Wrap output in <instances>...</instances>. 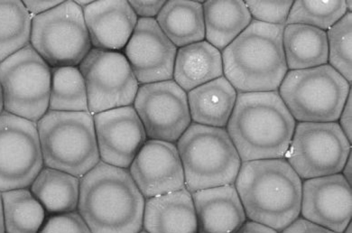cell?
I'll use <instances>...</instances> for the list:
<instances>
[{"label": "cell", "instance_id": "6da1fadb", "mask_svg": "<svg viewBox=\"0 0 352 233\" xmlns=\"http://www.w3.org/2000/svg\"><path fill=\"white\" fill-rule=\"evenodd\" d=\"M145 202L129 169L100 161L80 178L77 212L91 233H140Z\"/></svg>", "mask_w": 352, "mask_h": 233}, {"label": "cell", "instance_id": "2e32d148", "mask_svg": "<svg viewBox=\"0 0 352 233\" xmlns=\"http://www.w3.org/2000/svg\"><path fill=\"white\" fill-rule=\"evenodd\" d=\"M129 171L145 199L186 188L183 165L175 143L146 140Z\"/></svg>", "mask_w": 352, "mask_h": 233}, {"label": "cell", "instance_id": "30bf717a", "mask_svg": "<svg viewBox=\"0 0 352 233\" xmlns=\"http://www.w3.org/2000/svg\"><path fill=\"white\" fill-rule=\"evenodd\" d=\"M351 144L336 122H299L285 159L301 179L342 174Z\"/></svg>", "mask_w": 352, "mask_h": 233}, {"label": "cell", "instance_id": "f1b7e54d", "mask_svg": "<svg viewBox=\"0 0 352 233\" xmlns=\"http://www.w3.org/2000/svg\"><path fill=\"white\" fill-rule=\"evenodd\" d=\"M31 27L22 1H0V63L30 45Z\"/></svg>", "mask_w": 352, "mask_h": 233}, {"label": "cell", "instance_id": "484cf974", "mask_svg": "<svg viewBox=\"0 0 352 233\" xmlns=\"http://www.w3.org/2000/svg\"><path fill=\"white\" fill-rule=\"evenodd\" d=\"M80 185V178L44 166L32 183L30 191L46 214H67L77 211Z\"/></svg>", "mask_w": 352, "mask_h": 233}, {"label": "cell", "instance_id": "9c48e42d", "mask_svg": "<svg viewBox=\"0 0 352 233\" xmlns=\"http://www.w3.org/2000/svg\"><path fill=\"white\" fill-rule=\"evenodd\" d=\"M4 111L36 123L49 111L51 67L31 45L0 63Z\"/></svg>", "mask_w": 352, "mask_h": 233}, {"label": "cell", "instance_id": "1f68e13d", "mask_svg": "<svg viewBox=\"0 0 352 233\" xmlns=\"http://www.w3.org/2000/svg\"><path fill=\"white\" fill-rule=\"evenodd\" d=\"M293 1H246L248 10L255 21L265 24H287Z\"/></svg>", "mask_w": 352, "mask_h": 233}, {"label": "cell", "instance_id": "8d00e7d4", "mask_svg": "<svg viewBox=\"0 0 352 233\" xmlns=\"http://www.w3.org/2000/svg\"><path fill=\"white\" fill-rule=\"evenodd\" d=\"M340 126L344 133L346 137L351 144V91L349 94L348 99L346 100L344 107H343L342 113L340 115Z\"/></svg>", "mask_w": 352, "mask_h": 233}, {"label": "cell", "instance_id": "836d02e7", "mask_svg": "<svg viewBox=\"0 0 352 233\" xmlns=\"http://www.w3.org/2000/svg\"><path fill=\"white\" fill-rule=\"evenodd\" d=\"M166 1H129L138 19H155Z\"/></svg>", "mask_w": 352, "mask_h": 233}, {"label": "cell", "instance_id": "8992f818", "mask_svg": "<svg viewBox=\"0 0 352 233\" xmlns=\"http://www.w3.org/2000/svg\"><path fill=\"white\" fill-rule=\"evenodd\" d=\"M190 192L234 185L241 160L223 128L191 123L176 142Z\"/></svg>", "mask_w": 352, "mask_h": 233}, {"label": "cell", "instance_id": "b9f144b4", "mask_svg": "<svg viewBox=\"0 0 352 233\" xmlns=\"http://www.w3.org/2000/svg\"><path fill=\"white\" fill-rule=\"evenodd\" d=\"M342 233H351V223L349 224L347 228Z\"/></svg>", "mask_w": 352, "mask_h": 233}, {"label": "cell", "instance_id": "d4e9b609", "mask_svg": "<svg viewBox=\"0 0 352 233\" xmlns=\"http://www.w3.org/2000/svg\"><path fill=\"white\" fill-rule=\"evenodd\" d=\"M207 42L224 50L252 22L245 2L206 1L204 5Z\"/></svg>", "mask_w": 352, "mask_h": 233}, {"label": "cell", "instance_id": "3957f363", "mask_svg": "<svg viewBox=\"0 0 352 233\" xmlns=\"http://www.w3.org/2000/svg\"><path fill=\"white\" fill-rule=\"evenodd\" d=\"M296 120L278 91L236 95L227 132L241 162L285 158Z\"/></svg>", "mask_w": 352, "mask_h": 233}, {"label": "cell", "instance_id": "8fae6325", "mask_svg": "<svg viewBox=\"0 0 352 233\" xmlns=\"http://www.w3.org/2000/svg\"><path fill=\"white\" fill-rule=\"evenodd\" d=\"M79 68L92 115L134 103L140 85L122 52L92 48Z\"/></svg>", "mask_w": 352, "mask_h": 233}, {"label": "cell", "instance_id": "f35d334b", "mask_svg": "<svg viewBox=\"0 0 352 233\" xmlns=\"http://www.w3.org/2000/svg\"><path fill=\"white\" fill-rule=\"evenodd\" d=\"M351 153L349 155L347 161H346L344 166L342 169L343 177L347 180V182L351 186Z\"/></svg>", "mask_w": 352, "mask_h": 233}, {"label": "cell", "instance_id": "83f0119b", "mask_svg": "<svg viewBox=\"0 0 352 233\" xmlns=\"http://www.w3.org/2000/svg\"><path fill=\"white\" fill-rule=\"evenodd\" d=\"M49 111H89L87 89L79 66L51 68Z\"/></svg>", "mask_w": 352, "mask_h": 233}, {"label": "cell", "instance_id": "603a6c76", "mask_svg": "<svg viewBox=\"0 0 352 233\" xmlns=\"http://www.w3.org/2000/svg\"><path fill=\"white\" fill-rule=\"evenodd\" d=\"M283 47L291 71L318 67L328 62L325 31L305 25H287L283 32Z\"/></svg>", "mask_w": 352, "mask_h": 233}, {"label": "cell", "instance_id": "ac0fdd59", "mask_svg": "<svg viewBox=\"0 0 352 233\" xmlns=\"http://www.w3.org/2000/svg\"><path fill=\"white\" fill-rule=\"evenodd\" d=\"M82 12L91 47L100 50H124L138 24L129 1H92Z\"/></svg>", "mask_w": 352, "mask_h": 233}, {"label": "cell", "instance_id": "4dcf8cb0", "mask_svg": "<svg viewBox=\"0 0 352 233\" xmlns=\"http://www.w3.org/2000/svg\"><path fill=\"white\" fill-rule=\"evenodd\" d=\"M351 20L346 13L328 30V61L349 83L351 82Z\"/></svg>", "mask_w": 352, "mask_h": 233}, {"label": "cell", "instance_id": "7a4b0ae2", "mask_svg": "<svg viewBox=\"0 0 352 233\" xmlns=\"http://www.w3.org/2000/svg\"><path fill=\"white\" fill-rule=\"evenodd\" d=\"M302 180L285 158L242 162L234 186L250 221L282 232L300 217Z\"/></svg>", "mask_w": 352, "mask_h": 233}, {"label": "cell", "instance_id": "e575fe53", "mask_svg": "<svg viewBox=\"0 0 352 233\" xmlns=\"http://www.w3.org/2000/svg\"><path fill=\"white\" fill-rule=\"evenodd\" d=\"M281 233H336L299 217Z\"/></svg>", "mask_w": 352, "mask_h": 233}, {"label": "cell", "instance_id": "5bb4252c", "mask_svg": "<svg viewBox=\"0 0 352 233\" xmlns=\"http://www.w3.org/2000/svg\"><path fill=\"white\" fill-rule=\"evenodd\" d=\"M123 51L138 85L173 80L177 47L162 31L155 19H138Z\"/></svg>", "mask_w": 352, "mask_h": 233}, {"label": "cell", "instance_id": "ab89813d", "mask_svg": "<svg viewBox=\"0 0 352 233\" xmlns=\"http://www.w3.org/2000/svg\"><path fill=\"white\" fill-rule=\"evenodd\" d=\"M0 233L5 232L4 215H3L2 195L0 192Z\"/></svg>", "mask_w": 352, "mask_h": 233}, {"label": "cell", "instance_id": "4fadbf2b", "mask_svg": "<svg viewBox=\"0 0 352 233\" xmlns=\"http://www.w3.org/2000/svg\"><path fill=\"white\" fill-rule=\"evenodd\" d=\"M133 107L149 140L177 142L192 123L187 93L174 80L140 85Z\"/></svg>", "mask_w": 352, "mask_h": 233}, {"label": "cell", "instance_id": "d590c367", "mask_svg": "<svg viewBox=\"0 0 352 233\" xmlns=\"http://www.w3.org/2000/svg\"><path fill=\"white\" fill-rule=\"evenodd\" d=\"M31 17L42 15L54 8L58 7L63 1H22Z\"/></svg>", "mask_w": 352, "mask_h": 233}, {"label": "cell", "instance_id": "d6a6232c", "mask_svg": "<svg viewBox=\"0 0 352 233\" xmlns=\"http://www.w3.org/2000/svg\"><path fill=\"white\" fill-rule=\"evenodd\" d=\"M38 233H91L79 212L54 214L45 219Z\"/></svg>", "mask_w": 352, "mask_h": 233}, {"label": "cell", "instance_id": "7c38bea8", "mask_svg": "<svg viewBox=\"0 0 352 233\" xmlns=\"http://www.w3.org/2000/svg\"><path fill=\"white\" fill-rule=\"evenodd\" d=\"M36 123L0 115V192L30 188L44 168Z\"/></svg>", "mask_w": 352, "mask_h": 233}, {"label": "cell", "instance_id": "7bdbcfd3", "mask_svg": "<svg viewBox=\"0 0 352 233\" xmlns=\"http://www.w3.org/2000/svg\"><path fill=\"white\" fill-rule=\"evenodd\" d=\"M140 233H148V232H145V231H143V230H142V231H141Z\"/></svg>", "mask_w": 352, "mask_h": 233}, {"label": "cell", "instance_id": "5b68a950", "mask_svg": "<svg viewBox=\"0 0 352 233\" xmlns=\"http://www.w3.org/2000/svg\"><path fill=\"white\" fill-rule=\"evenodd\" d=\"M36 126L46 168L82 178L100 162L91 112L48 111Z\"/></svg>", "mask_w": 352, "mask_h": 233}, {"label": "cell", "instance_id": "44dd1931", "mask_svg": "<svg viewBox=\"0 0 352 233\" xmlns=\"http://www.w3.org/2000/svg\"><path fill=\"white\" fill-rule=\"evenodd\" d=\"M187 99L193 123L224 128L234 109L236 91L221 76L190 91Z\"/></svg>", "mask_w": 352, "mask_h": 233}, {"label": "cell", "instance_id": "9a60e30c", "mask_svg": "<svg viewBox=\"0 0 352 233\" xmlns=\"http://www.w3.org/2000/svg\"><path fill=\"white\" fill-rule=\"evenodd\" d=\"M94 122L100 161L129 169L147 139L133 105L94 114Z\"/></svg>", "mask_w": 352, "mask_h": 233}, {"label": "cell", "instance_id": "277c9868", "mask_svg": "<svg viewBox=\"0 0 352 233\" xmlns=\"http://www.w3.org/2000/svg\"><path fill=\"white\" fill-rule=\"evenodd\" d=\"M284 28L254 20L224 49L225 78L239 93L279 89L288 71L283 47Z\"/></svg>", "mask_w": 352, "mask_h": 233}, {"label": "cell", "instance_id": "d6986e66", "mask_svg": "<svg viewBox=\"0 0 352 233\" xmlns=\"http://www.w3.org/2000/svg\"><path fill=\"white\" fill-rule=\"evenodd\" d=\"M198 233H236L247 221L234 185L192 192Z\"/></svg>", "mask_w": 352, "mask_h": 233}, {"label": "cell", "instance_id": "74e56055", "mask_svg": "<svg viewBox=\"0 0 352 233\" xmlns=\"http://www.w3.org/2000/svg\"><path fill=\"white\" fill-rule=\"evenodd\" d=\"M236 233H280L270 227L263 225V224L255 223L252 221H247L243 226Z\"/></svg>", "mask_w": 352, "mask_h": 233}, {"label": "cell", "instance_id": "52a82bcc", "mask_svg": "<svg viewBox=\"0 0 352 233\" xmlns=\"http://www.w3.org/2000/svg\"><path fill=\"white\" fill-rule=\"evenodd\" d=\"M351 91V83L331 65L290 71L279 95L300 122H336Z\"/></svg>", "mask_w": 352, "mask_h": 233}, {"label": "cell", "instance_id": "60d3db41", "mask_svg": "<svg viewBox=\"0 0 352 233\" xmlns=\"http://www.w3.org/2000/svg\"><path fill=\"white\" fill-rule=\"evenodd\" d=\"M4 111V100H3V93L1 85H0V115Z\"/></svg>", "mask_w": 352, "mask_h": 233}, {"label": "cell", "instance_id": "cb8c5ba5", "mask_svg": "<svg viewBox=\"0 0 352 233\" xmlns=\"http://www.w3.org/2000/svg\"><path fill=\"white\" fill-rule=\"evenodd\" d=\"M155 21L176 47L206 38L204 8L197 1H166Z\"/></svg>", "mask_w": 352, "mask_h": 233}, {"label": "cell", "instance_id": "e0dca14e", "mask_svg": "<svg viewBox=\"0 0 352 233\" xmlns=\"http://www.w3.org/2000/svg\"><path fill=\"white\" fill-rule=\"evenodd\" d=\"M300 215L316 225L342 233L351 223V186L342 174L305 180Z\"/></svg>", "mask_w": 352, "mask_h": 233}, {"label": "cell", "instance_id": "7402d4cb", "mask_svg": "<svg viewBox=\"0 0 352 233\" xmlns=\"http://www.w3.org/2000/svg\"><path fill=\"white\" fill-rule=\"evenodd\" d=\"M223 76L221 52L207 41L179 48L173 80L186 93Z\"/></svg>", "mask_w": 352, "mask_h": 233}, {"label": "cell", "instance_id": "ffe728a7", "mask_svg": "<svg viewBox=\"0 0 352 233\" xmlns=\"http://www.w3.org/2000/svg\"><path fill=\"white\" fill-rule=\"evenodd\" d=\"M143 229L148 233H198L191 192L184 188L146 199Z\"/></svg>", "mask_w": 352, "mask_h": 233}, {"label": "cell", "instance_id": "ba28073f", "mask_svg": "<svg viewBox=\"0 0 352 233\" xmlns=\"http://www.w3.org/2000/svg\"><path fill=\"white\" fill-rule=\"evenodd\" d=\"M30 45L51 68L79 66L92 49L82 8L63 1L32 17Z\"/></svg>", "mask_w": 352, "mask_h": 233}, {"label": "cell", "instance_id": "4316f807", "mask_svg": "<svg viewBox=\"0 0 352 233\" xmlns=\"http://www.w3.org/2000/svg\"><path fill=\"white\" fill-rule=\"evenodd\" d=\"M6 233H38L46 219L42 204L30 188L1 192Z\"/></svg>", "mask_w": 352, "mask_h": 233}, {"label": "cell", "instance_id": "f546056e", "mask_svg": "<svg viewBox=\"0 0 352 233\" xmlns=\"http://www.w3.org/2000/svg\"><path fill=\"white\" fill-rule=\"evenodd\" d=\"M346 13L345 1H296L285 25H305L329 30Z\"/></svg>", "mask_w": 352, "mask_h": 233}]
</instances>
